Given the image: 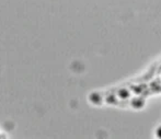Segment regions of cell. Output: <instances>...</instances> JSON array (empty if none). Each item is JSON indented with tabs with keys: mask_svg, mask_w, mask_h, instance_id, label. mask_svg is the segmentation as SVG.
Listing matches in <instances>:
<instances>
[{
	"mask_svg": "<svg viewBox=\"0 0 161 139\" xmlns=\"http://www.w3.org/2000/svg\"><path fill=\"white\" fill-rule=\"evenodd\" d=\"M120 95H121V98L125 99V98H127V96H128V91H126V90H121Z\"/></svg>",
	"mask_w": 161,
	"mask_h": 139,
	"instance_id": "cell-1",
	"label": "cell"
},
{
	"mask_svg": "<svg viewBox=\"0 0 161 139\" xmlns=\"http://www.w3.org/2000/svg\"><path fill=\"white\" fill-rule=\"evenodd\" d=\"M158 136H159V137H161V128L158 130Z\"/></svg>",
	"mask_w": 161,
	"mask_h": 139,
	"instance_id": "cell-2",
	"label": "cell"
},
{
	"mask_svg": "<svg viewBox=\"0 0 161 139\" xmlns=\"http://www.w3.org/2000/svg\"><path fill=\"white\" fill-rule=\"evenodd\" d=\"M135 92H140V90H139L138 88H136V89H135Z\"/></svg>",
	"mask_w": 161,
	"mask_h": 139,
	"instance_id": "cell-3",
	"label": "cell"
}]
</instances>
